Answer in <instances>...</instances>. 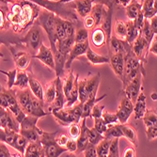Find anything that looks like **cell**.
I'll use <instances>...</instances> for the list:
<instances>
[{
  "label": "cell",
  "mask_w": 157,
  "mask_h": 157,
  "mask_svg": "<svg viewBox=\"0 0 157 157\" xmlns=\"http://www.w3.org/2000/svg\"><path fill=\"white\" fill-rule=\"evenodd\" d=\"M149 22H150L151 28L152 29V31L156 34V33H157V17H156V15L153 16V17H151V18L149 20Z\"/></svg>",
  "instance_id": "55"
},
{
  "label": "cell",
  "mask_w": 157,
  "mask_h": 157,
  "mask_svg": "<svg viewBox=\"0 0 157 157\" xmlns=\"http://www.w3.org/2000/svg\"><path fill=\"white\" fill-rule=\"evenodd\" d=\"M107 94H104L102 97L100 98H93V99H87L86 101L83 103V109H82V119L83 118H89L90 115V111L93 107V105L97 103H99L100 101H102L106 97Z\"/></svg>",
  "instance_id": "30"
},
{
  "label": "cell",
  "mask_w": 157,
  "mask_h": 157,
  "mask_svg": "<svg viewBox=\"0 0 157 157\" xmlns=\"http://www.w3.org/2000/svg\"><path fill=\"white\" fill-rule=\"evenodd\" d=\"M84 156L85 157H96L97 156V151H96V145L89 143L87 147L85 148L83 151Z\"/></svg>",
  "instance_id": "49"
},
{
  "label": "cell",
  "mask_w": 157,
  "mask_h": 157,
  "mask_svg": "<svg viewBox=\"0 0 157 157\" xmlns=\"http://www.w3.org/2000/svg\"><path fill=\"white\" fill-rule=\"evenodd\" d=\"M69 8L75 10L81 17H86L90 13L93 2L92 0H72L67 3Z\"/></svg>",
  "instance_id": "12"
},
{
  "label": "cell",
  "mask_w": 157,
  "mask_h": 157,
  "mask_svg": "<svg viewBox=\"0 0 157 157\" xmlns=\"http://www.w3.org/2000/svg\"><path fill=\"white\" fill-rule=\"evenodd\" d=\"M107 13V8L102 4H95L92 6L91 11H90V15L93 17L95 21V26H100L103 21L105 20V16Z\"/></svg>",
  "instance_id": "20"
},
{
  "label": "cell",
  "mask_w": 157,
  "mask_h": 157,
  "mask_svg": "<svg viewBox=\"0 0 157 157\" xmlns=\"http://www.w3.org/2000/svg\"><path fill=\"white\" fill-rule=\"evenodd\" d=\"M51 113L59 121V123L63 126H69L72 122H76L71 107H62L58 110H53Z\"/></svg>",
  "instance_id": "13"
},
{
  "label": "cell",
  "mask_w": 157,
  "mask_h": 157,
  "mask_svg": "<svg viewBox=\"0 0 157 157\" xmlns=\"http://www.w3.org/2000/svg\"><path fill=\"white\" fill-rule=\"evenodd\" d=\"M110 50L112 54H116V53H122L125 55V53L131 48V45L128 44V42L124 40H121L117 38L116 36L112 35L110 37V40L108 41Z\"/></svg>",
  "instance_id": "16"
},
{
  "label": "cell",
  "mask_w": 157,
  "mask_h": 157,
  "mask_svg": "<svg viewBox=\"0 0 157 157\" xmlns=\"http://www.w3.org/2000/svg\"><path fill=\"white\" fill-rule=\"evenodd\" d=\"M119 144H120V138L115 137L112 138L109 145V151H108V156L110 157H119L120 151H119Z\"/></svg>",
  "instance_id": "41"
},
{
  "label": "cell",
  "mask_w": 157,
  "mask_h": 157,
  "mask_svg": "<svg viewBox=\"0 0 157 157\" xmlns=\"http://www.w3.org/2000/svg\"><path fill=\"white\" fill-rule=\"evenodd\" d=\"M84 25H85V28H87L88 30L91 29V28H93L95 26V21L90 14L84 17Z\"/></svg>",
  "instance_id": "52"
},
{
  "label": "cell",
  "mask_w": 157,
  "mask_h": 157,
  "mask_svg": "<svg viewBox=\"0 0 157 157\" xmlns=\"http://www.w3.org/2000/svg\"><path fill=\"white\" fill-rule=\"evenodd\" d=\"M0 92H1V85H0Z\"/></svg>",
  "instance_id": "61"
},
{
  "label": "cell",
  "mask_w": 157,
  "mask_h": 157,
  "mask_svg": "<svg viewBox=\"0 0 157 157\" xmlns=\"http://www.w3.org/2000/svg\"><path fill=\"white\" fill-rule=\"evenodd\" d=\"M120 127L122 131L123 136L129 140L133 145L137 147L138 146V138H137V134H136V131L135 130V128H133L130 125H128L127 123L120 124Z\"/></svg>",
  "instance_id": "25"
},
{
  "label": "cell",
  "mask_w": 157,
  "mask_h": 157,
  "mask_svg": "<svg viewBox=\"0 0 157 157\" xmlns=\"http://www.w3.org/2000/svg\"><path fill=\"white\" fill-rule=\"evenodd\" d=\"M72 112H73V115L75 119V121L77 123H79L80 120L82 119V109H83V104L82 103H79L77 105L75 106H72Z\"/></svg>",
  "instance_id": "48"
},
{
  "label": "cell",
  "mask_w": 157,
  "mask_h": 157,
  "mask_svg": "<svg viewBox=\"0 0 157 157\" xmlns=\"http://www.w3.org/2000/svg\"><path fill=\"white\" fill-rule=\"evenodd\" d=\"M114 32H115V35L121 39V40H124L126 38V25L125 23H123L121 20H117L115 23H114Z\"/></svg>",
  "instance_id": "39"
},
{
  "label": "cell",
  "mask_w": 157,
  "mask_h": 157,
  "mask_svg": "<svg viewBox=\"0 0 157 157\" xmlns=\"http://www.w3.org/2000/svg\"><path fill=\"white\" fill-rule=\"evenodd\" d=\"M23 41L27 47H29L33 51H38L40 45L41 44V29L39 25L31 26L27 34L24 38Z\"/></svg>",
  "instance_id": "5"
},
{
  "label": "cell",
  "mask_w": 157,
  "mask_h": 157,
  "mask_svg": "<svg viewBox=\"0 0 157 157\" xmlns=\"http://www.w3.org/2000/svg\"><path fill=\"white\" fill-rule=\"evenodd\" d=\"M92 2L95 4H102L106 7V0H92Z\"/></svg>",
  "instance_id": "59"
},
{
  "label": "cell",
  "mask_w": 157,
  "mask_h": 157,
  "mask_svg": "<svg viewBox=\"0 0 157 157\" xmlns=\"http://www.w3.org/2000/svg\"><path fill=\"white\" fill-rule=\"evenodd\" d=\"M68 139H69V137L66 135H63V134H61V135H59L58 136H56V143H58L60 147H65Z\"/></svg>",
  "instance_id": "54"
},
{
  "label": "cell",
  "mask_w": 157,
  "mask_h": 157,
  "mask_svg": "<svg viewBox=\"0 0 157 157\" xmlns=\"http://www.w3.org/2000/svg\"><path fill=\"white\" fill-rule=\"evenodd\" d=\"M133 1V0H115V2L116 3H119V4H121L122 7H126V6H128L129 5L131 2Z\"/></svg>",
  "instance_id": "57"
},
{
  "label": "cell",
  "mask_w": 157,
  "mask_h": 157,
  "mask_svg": "<svg viewBox=\"0 0 157 157\" xmlns=\"http://www.w3.org/2000/svg\"><path fill=\"white\" fill-rule=\"evenodd\" d=\"M151 98L152 101L156 102V100H157V94H156V91H153V92L151 94Z\"/></svg>",
  "instance_id": "60"
},
{
  "label": "cell",
  "mask_w": 157,
  "mask_h": 157,
  "mask_svg": "<svg viewBox=\"0 0 157 157\" xmlns=\"http://www.w3.org/2000/svg\"><path fill=\"white\" fill-rule=\"evenodd\" d=\"M146 134H147V138L148 140H153L156 139L157 137V126H150L146 127Z\"/></svg>",
  "instance_id": "50"
},
{
  "label": "cell",
  "mask_w": 157,
  "mask_h": 157,
  "mask_svg": "<svg viewBox=\"0 0 157 157\" xmlns=\"http://www.w3.org/2000/svg\"><path fill=\"white\" fill-rule=\"evenodd\" d=\"M102 118L106 122L107 126L115 125V124H120V121H119V119H118V116H117L116 113H108V112H106V111L104 110Z\"/></svg>",
  "instance_id": "43"
},
{
  "label": "cell",
  "mask_w": 157,
  "mask_h": 157,
  "mask_svg": "<svg viewBox=\"0 0 157 157\" xmlns=\"http://www.w3.org/2000/svg\"><path fill=\"white\" fill-rule=\"evenodd\" d=\"M69 134L70 136L74 138V139H77L79 134H80V126L78 125V123L76 122H72L69 126Z\"/></svg>",
  "instance_id": "47"
},
{
  "label": "cell",
  "mask_w": 157,
  "mask_h": 157,
  "mask_svg": "<svg viewBox=\"0 0 157 157\" xmlns=\"http://www.w3.org/2000/svg\"><path fill=\"white\" fill-rule=\"evenodd\" d=\"M138 1H139V0H138ZM142 1H143V0H140V2L142 3Z\"/></svg>",
  "instance_id": "62"
},
{
  "label": "cell",
  "mask_w": 157,
  "mask_h": 157,
  "mask_svg": "<svg viewBox=\"0 0 157 157\" xmlns=\"http://www.w3.org/2000/svg\"><path fill=\"white\" fill-rule=\"evenodd\" d=\"M156 2H157V0H143V1H142L141 10L145 19L150 20L151 17L156 15V12H157Z\"/></svg>",
  "instance_id": "23"
},
{
  "label": "cell",
  "mask_w": 157,
  "mask_h": 157,
  "mask_svg": "<svg viewBox=\"0 0 157 157\" xmlns=\"http://www.w3.org/2000/svg\"><path fill=\"white\" fill-rule=\"evenodd\" d=\"M148 53H152L154 56L157 55V37H156V35L152 38L151 41L150 42Z\"/></svg>",
  "instance_id": "53"
},
{
  "label": "cell",
  "mask_w": 157,
  "mask_h": 157,
  "mask_svg": "<svg viewBox=\"0 0 157 157\" xmlns=\"http://www.w3.org/2000/svg\"><path fill=\"white\" fill-rule=\"evenodd\" d=\"M55 84H56V96L54 102L51 104V106H49L48 108L49 113H51L53 110H58L64 107V104H65V96L62 90L61 77L56 76L55 79Z\"/></svg>",
  "instance_id": "11"
},
{
  "label": "cell",
  "mask_w": 157,
  "mask_h": 157,
  "mask_svg": "<svg viewBox=\"0 0 157 157\" xmlns=\"http://www.w3.org/2000/svg\"><path fill=\"white\" fill-rule=\"evenodd\" d=\"M48 115V113H46L44 109V102H41L40 100L36 98L34 95L32 97V105H31V112L30 116L37 117V118H42Z\"/></svg>",
  "instance_id": "28"
},
{
  "label": "cell",
  "mask_w": 157,
  "mask_h": 157,
  "mask_svg": "<svg viewBox=\"0 0 157 157\" xmlns=\"http://www.w3.org/2000/svg\"><path fill=\"white\" fill-rule=\"evenodd\" d=\"M141 74H138L135 78H133L130 82H128L126 84V86L123 88V91L125 96L131 100V102L133 104H135L136 100L142 89L141 84H142V80H141Z\"/></svg>",
  "instance_id": "7"
},
{
  "label": "cell",
  "mask_w": 157,
  "mask_h": 157,
  "mask_svg": "<svg viewBox=\"0 0 157 157\" xmlns=\"http://www.w3.org/2000/svg\"><path fill=\"white\" fill-rule=\"evenodd\" d=\"M88 136H89L90 143L94 144V145H97L100 141L105 138L104 135H101L100 133H98L95 130L94 127H92V128H89L88 127Z\"/></svg>",
  "instance_id": "40"
},
{
  "label": "cell",
  "mask_w": 157,
  "mask_h": 157,
  "mask_svg": "<svg viewBox=\"0 0 157 157\" xmlns=\"http://www.w3.org/2000/svg\"><path fill=\"white\" fill-rule=\"evenodd\" d=\"M122 156L124 157H135L136 156V151L134 148H127L124 151Z\"/></svg>",
  "instance_id": "56"
},
{
  "label": "cell",
  "mask_w": 157,
  "mask_h": 157,
  "mask_svg": "<svg viewBox=\"0 0 157 157\" xmlns=\"http://www.w3.org/2000/svg\"><path fill=\"white\" fill-rule=\"evenodd\" d=\"M109 63L115 75L121 80H122L123 72H124V54L122 53L112 54Z\"/></svg>",
  "instance_id": "14"
},
{
  "label": "cell",
  "mask_w": 157,
  "mask_h": 157,
  "mask_svg": "<svg viewBox=\"0 0 157 157\" xmlns=\"http://www.w3.org/2000/svg\"><path fill=\"white\" fill-rule=\"evenodd\" d=\"M56 96V84L55 79L51 82H48L45 85V88H44V100H45V103L51 105Z\"/></svg>",
  "instance_id": "32"
},
{
  "label": "cell",
  "mask_w": 157,
  "mask_h": 157,
  "mask_svg": "<svg viewBox=\"0 0 157 157\" xmlns=\"http://www.w3.org/2000/svg\"><path fill=\"white\" fill-rule=\"evenodd\" d=\"M143 121L146 127L150 126H155L157 124V115H156V110L153 109H146L143 117Z\"/></svg>",
  "instance_id": "37"
},
{
  "label": "cell",
  "mask_w": 157,
  "mask_h": 157,
  "mask_svg": "<svg viewBox=\"0 0 157 157\" xmlns=\"http://www.w3.org/2000/svg\"><path fill=\"white\" fill-rule=\"evenodd\" d=\"M90 44L89 40L85 41V42H79V44H75L71 49L70 53L67 56V59L65 63V70H69L72 66L73 62L80 56H83L86 54L88 49V46Z\"/></svg>",
  "instance_id": "10"
},
{
  "label": "cell",
  "mask_w": 157,
  "mask_h": 157,
  "mask_svg": "<svg viewBox=\"0 0 157 157\" xmlns=\"http://www.w3.org/2000/svg\"><path fill=\"white\" fill-rule=\"evenodd\" d=\"M104 109H105V105H99L98 103L95 104L90 111V117L92 118V119H98V118H102V115H103V112H104Z\"/></svg>",
  "instance_id": "46"
},
{
  "label": "cell",
  "mask_w": 157,
  "mask_h": 157,
  "mask_svg": "<svg viewBox=\"0 0 157 157\" xmlns=\"http://www.w3.org/2000/svg\"><path fill=\"white\" fill-rule=\"evenodd\" d=\"M13 59H14V61H15L16 67L19 70H23V71L29 66L30 60H31L30 56L23 51H20V52H17L14 54Z\"/></svg>",
  "instance_id": "24"
},
{
  "label": "cell",
  "mask_w": 157,
  "mask_h": 157,
  "mask_svg": "<svg viewBox=\"0 0 157 157\" xmlns=\"http://www.w3.org/2000/svg\"><path fill=\"white\" fill-rule=\"evenodd\" d=\"M26 1H31L36 5L44 8L46 10H49L56 15H58L65 20L71 21L73 24L79 25L78 17L74 11L73 9L69 8L67 4L60 3L59 1H53V0H26Z\"/></svg>",
  "instance_id": "1"
},
{
  "label": "cell",
  "mask_w": 157,
  "mask_h": 157,
  "mask_svg": "<svg viewBox=\"0 0 157 157\" xmlns=\"http://www.w3.org/2000/svg\"><path fill=\"white\" fill-rule=\"evenodd\" d=\"M142 3L138 0H133V1L125 7L126 9V16L128 20H136L137 17V14L141 10Z\"/></svg>",
  "instance_id": "31"
},
{
  "label": "cell",
  "mask_w": 157,
  "mask_h": 157,
  "mask_svg": "<svg viewBox=\"0 0 157 157\" xmlns=\"http://www.w3.org/2000/svg\"><path fill=\"white\" fill-rule=\"evenodd\" d=\"M24 156L26 157H40L44 156V151L40 142H28L25 150Z\"/></svg>",
  "instance_id": "22"
},
{
  "label": "cell",
  "mask_w": 157,
  "mask_h": 157,
  "mask_svg": "<svg viewBox=\"0 0 157 157\" xmlns=\"http://www.w3.org/2000/svg\"><path fill=\"white\" fill-rule=\"evenodd\" d=\"M95 121H94V128H95V130L100 133L101 135H104L105 132L106 131L107 129V124L106 122L104 121L103 118H98V119H94Z\"/></svg>",
  "instance_id": "45"
},
{
  "label": "cell",
  "mask_w": 157,
  "mask_h": 157,
  "mask_svg": "<svg viewBox=\"0 0 157 157\" xmlns=\"http://www.w3.org/2000/svg\"><path fill=\"white\" fill-rule=\"evenodd\" d=\"M28 75V86H29V89L31 93L38 98L39 100H40L41 102H44V87L39 82L38 79H36L32 74L27 73Z\"/></svg>",
  "instance_id": "19"
},
{
  "label": "cell",
  "mask_w": 157,
  "mask_h": 157,
  "mask_svg": "<svg viewBox=\"0 0 157 157\" xmlns=\"http://www.w3.org/2000/svg\"><path fill=\"white\" fill-rule=\"evenodd\" d=\"M110 141H111V139L105 137L104 139H102L96 145L97 156H100V157H107L108 156V151H109Z\"/></svg>",
  "instance_id": "35"
},
{
  "label": "cell",
  "mask_w": 157,
  "mask_h": 157,
  "mask_svg": "<svg viewBox=\"0 0 157 157\" xmlns=\"http://www.w3.org/2000/svg\"><path fill=\"white\" fill-rule=\"evenodd\" d=\"M134 111V104L131 102L130 99H128L125 95H123L121 99V103L117 111V116L121 124L127 123L130 116Z\"/></svg>",
  "instance_id": "6"
},
{
  "label": "cell",
  "mask_w": 157,
  "mask_h": 157,
  "mask_svg": "<svg viewBox=\"0 0 157 157\" xmlns=\"http://www.w3.org/2000/svg\"><path fill=\"white\" fill-rule=\"evenodd\" d=\"M86 56H87V59L89 60V62L92 65H99V64H105V63H109L110 58L109 56H101L97 53H95L90 45L89 44L87 52H86Z\"/></svg>",
  "instance_id": "21"
},
{
  "label": "cell",
  "mask_w": 157,
  "mask_h": 157,
  "mask_svg": "<svg viewBox=\"0 0 157 157\" xmlns=\"http://www.w3.org/2000/svg\"><path fill=\"white\" fill-rule=\"evenodd\" d=\"M91 41L94 46L101 47L106 44V35L101 27L95 28L91 33Z\"/></svg>",
  "instance_id": "29"
},
{
  "label": "cell",
  "mask_w": 157,
  "mask_h": 157,
  "mask_svg": "<svg viewBox=\"0 0 157 157\" xmlns=\"http://www.w3.org/2000/svg\"><path fill=\"white\" fill-rule=\"evenodd\" d=\"M89 40V31L87 28H79L75 32V44Z\"/></svg>",
  "instance_id": "42"
},
{
  "label": "cell",
  "mask_w": 157,
  "mask_h": 157,
  "mask_svg": "<svg viewBox=\"0 0 157 157\" xmlns=\"http://www.w3.org/2000/svg\"><path fill=\"white\" fill-rule=\"evenodd\" d=\"M37 25L41 26L48 35L49 40H50V48L53 51V54L56 52V40H58V37H56V15L55 13L49 11V10H42L40 13L38 14L37 16Z\"/></svg>",
  "instance_id": "2"
},
{
  "label": "cell",
  "mask_w": 157,
  "mask_h": 157,
  "mask_svg": "<svg viewBox=\"0 0 157 157\" xmlns=\"http://www.w3.org/2000/svg\"><path fill=\"white\" fill-rule=\"evenodd\" d=\"M75 78V75L74 74V71H71L68 75V76H66L64 81H62V90H63V93L65 96V100L68 98L71 90H72V89H73Z\"/></svg>",
  "instance_id": "33"
},
{
  "label": "cell",
  "mask_w": 157,
  "mask_h": 157,
  "mask_svg": "<svg viewBox=\"0 0 157 157\" xmlns=\"http://www.w3.org/2000/svg\"><path fill=\"white\" fill-rule=\"evenodd\" d=\"M58 135V132L54 133H47L42 131V134L40 138V143L41 144L44 151V156L48 157H59L63 152L67 151L66 148L60 147L56 143V136Z\"/></svg>",
  "instance_id": "3"
},
{
  "label": "cell",
  "mask_w": 157,
  "mask_h": 157,
  "mask_svg": "<svg viewBox=\"0 0 157 157\" xmlns=\"http://www.w3.org/2000/svg\"><path fill=\"white\" fill-rule=\"evenodd\" d=\"M87 119L83 118L82 119V123L80 126V134L76 139V143H77V152H83L85 148L87 147V145L90 143L89 141V136H88V126L86 124Z\"/></svg>",
  "instance_id": "17"
},
{
  "label": "cell",
  "mask_w": 157,
  "mask_h": 157,
  "mask_svg": "<svg viewBox=\"0 0 157 157\" xmlns=\"http://www.w3.org/2000/svg\"><path fill=\"white\" fill-rule=\"evenodd\" d=\"M34 58L41 61L50 69L55 70V59H54L53 51L50 47L46 46L44 42H41L37 54L34 55Z\"/></svg>",
  "instance_id": "9"
},
{
  "label": "cell",
  "mask_w": 157,
  "mask_h": 157,
  "mask_svg": "<svg viewBox=\"0 0 157 157\" xmlns=\"http://www.w3.org/2000/svg\"><path fill=\"white\" fill-rule=\"evenodd\" d=\"M26 145H27V140L26 138L22 136L20 133H17L16 136H15V139H14V143L12 145V148H14L15 150H17L21 156H24V153H25V150L26 148Z\"/></svg>",
  "instance_id": "36"
},
{
  "label": "cell",
  "mask_w": 157,
  "mask_h": 157,
  "mask_svg": "<svg viewBox=\"0 0 157 157\" xmlns=\"http://www.w3.org/2000/svg\"><path fill=\"white\" fill-rule=\"evenodd\" d=\"M28 86V75L26 72H24L23 70H20V72L17 71V75L15 82H14L13 87H17L20 90L27 89Z\"/></svg>",
  "instance_id": "34"
},
{
  "label": "cell",
  "mask_w": 157,
  "mask_h": 157,
  "mask_svg": "<svg viewBox=\"0 0 157 157\" xmlns=\"http://www.w3.org/2000/svg\"><path fill=\"white\" fill-rule=\"evenodd\" d=\"M146 96L143 92V89H141L136 102L134 104V113H135V119L140 120L143 117L144 113L146 111Z\"/></svg>",
  "instance_id": "18"
},
{
  "label": "cell",
  "mask_w": 157,
  "mask_h": 157,
  "mask_svg": "<svg viewBox=\"0 0 157 157\" xmlns=\"http://www.w3.org/2000/svg\"><path fill=\"white\" fill-rule=\"evenodd\" d=\"M32 97L33 96L31 95V92L27 89L20 90V91L17 93V102L22 110L27 115H30L31 112Z\"/></svg>",
  "instance_id": "15"
},
{
  "label": "cell",
  "mask_w": 157,
  "mask_h": 157,
  "mask_svg": "<svg viewBox=\"0 0 157 157\" xmlns=\"http://www.w3.org/2000/svg\"><path fill=\"white\" fill-rule=\"evenodd\" d=\"M4 24H5V22H4V13H3V11L2 10H0V29L4 26Z\"/></svg>",
  "instance_id": "58"
},
{
  "label": "cell",
  "mask_w": 157,
  "mask_h": 157,
  "mask_svg": "<svg viewBox=\"0 0 157 157\" xmlns=\"http://www.w3.org/2000/svg\"><path fill=\"white\" fill-rule=\"evenodd\" d=\"M65 148L67 149L68 151H71V152H75L76 150H77V143H76V139H68L67 143L65 145Z\"/></svg>",
  "instance_id": "51"
},
{
  "label": "cell",
  "mask_w": 157,
  "mask_h": 157,
  "mask_svg": "<svg viewBox=\"0 0 157 157\" xmlns=\"http://www.w3.org/2000/svg\"><path fill=\"white\" fill-rule=\"evenodd\" d=\"M0 129L19 133L20 124L9 109L0 106Z\"/></svg>",
  "instance_id": "4"
},
{
  "label": "cell",
  "mask_w": 157,
  "mask_h": 157,
  "mask_svg": "<svg viewBox=\"0 0 157 157\" xmlns=\"http://www.w3.org/2000/svg\"><path fill=\"white\" fill-rule=\"evenodd\" d=\"M0 73H2L3 75L8 76V90H11L14 86V82H15L16 79V75H17V69H13L11 71H9V72H5V71L0 70Z\"/></svg>",
  "instance_id": "44"
},
{
  "label": "cell",
  "mask_w": 157,
  "mask_h": 157,
  "mask_svg": "<svg viewBox=\"0 0 157 157\" xmlns=\"http://www.w3.org/2000/svg\"><path fill=\"white\" fill-rule=\"evenodd\" d=\"M131 48H132V52L134 53V55L136 56V58L145 63L146 62L145 59H146L147 55L149 54L148 53L149 44H148V41L145 40V38L140 33L136 37V39L134 40V42L131 45Z\"/></svg>",
  "instance_id": "8"
},
{
  "label": "cell",
  "mask_w": 157,
  "mask_h": 157,
  "mask_svg": "<svg viewBox=\"0 0 157 157\" xmlns=\"http://www.w3.org/2000/svg\"><path fill=\"white\" fill-rule=\"evenodd\" d=\"M54 59H55V71H56V76L61 77L63 75L64 71H65V63L67 56H65L63 54L59 52L56 50V53H54Z\"/></svg>",
  "instance_id": "26"
},
{
  "label": "cell",
  "mask_w": 157,
  "mask_h": 157,
  "mask_svg": "<svg viewBox=\"0 0 157 157\" xmlns=\"http://www.w3.org/2000/svg\"><path fill=\"white\" fill-rule=\"evenodd\" d=\"M121 124V123H120ZM120 124H115V125H110L107 127L106 131L104 134V136L109 139L115 138V137H122L123 134L120 127Z\"/></svg>",
  "instance_id": "38"
},
{
  "label": "cell",
  "mask_w": 157,
  "mask_h": 157,
  "mask_svg": "<svg viewBox=\"0 0 157 157\" xmlns=\"http://www.w3.org/2000/svg\"><path fill=\"white\" fill-rule=\"evenodd\" d=\"M125 25H126V38H125V40L130 45H132L134 40L136 39V37L139 35L140 32H139V30L137 29V27L136 25L135 20H129Z\"/></svg>",
  "instance_id": "27"
}]
</instances>
